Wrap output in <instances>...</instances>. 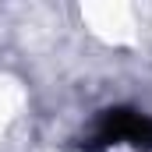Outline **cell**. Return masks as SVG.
Listing matches in <instances>:
<instances>
[{
    "mask_svg": "<svg viewBox=\"0 0 152 152\" xmlns=\"http://www.w3.org/2000/svg\"><path fill=\"white\" fill-rule=\"evenodd\" d=\"M96 145H134V149H152V113L142 110H103L96 127H92Z\"/></svg>",
    "mask_w": 152,
    "mask_h": 152,
    "instance_id": "cell-1",
    "label": "cell"
}]
</instances>
